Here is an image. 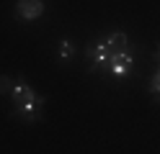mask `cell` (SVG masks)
<instances>
[{"label": "cell", "mask_w": 160, "mask_h": 154, "mask_svg": "<svg viewBox=\"0 0 160 154\" xmlns=\"http://www.w3.org/2000/svg\"><path fill=\"white\" fill-rule=\"evenodd\" d=\"M31 98H36V92L26 85V82H16V87H13V92H11V100H13V108H18V105H23L26 100H31Z\"/></svg>", "instance_id": "6"}, {"label": "cell", "mask_w": 160, "mask_h": 154, "mask_svg": "<svg viewBox=\"0 0 160 154\" xmlns=\"http://www.w3.org/2000/svg\"><path fill=\"white\" fill-rule=\"evenodd\" d=\"M158 59H160V46H158Z\"/></svg>", "instance_id": "10"}, {"label": "cell", "mask_w": 160, "mask_h": 154, "mask_svg": "<svg viewBox=\"0 0 160 154\" xmlns=\"http://www.w3.org/2000/svg\"><path fill=\"white\" fill-rule=\"evenodd\" d=\"M103 41H106V46H108L111 54H119V51H127L129 49V41H127L124 31H111L108 36H103Z\"/></svg>", "instance_id": "5"}, {"label": "cell", "mask_w": 160, "mask_h": 154, "mask_svg": "<svg viewBox=\"0 0 160 154\" xmlns=\"http://www.w3.org/2000/svg\"><path fill=\"white\" fill-rule=\"evenodd\" d=\"M44 103H47V98L36 95V98H31V100H26L23 105L11 108V116H23V118H28V121H36V118H42V108H44Z\"/></svg>", "instance_id": "4"}, {"label": "cell", "mask_w": 160, "mask_h": 154, "mask_svg": "<svg viewBox=\"0 0 160 154\" xmlns=\"http://www.w3.org/2000/svg\"><path fill=\"white\" fill-rule=\"evenodd\" d=\"M44 16V0H18L16 3V18L18 21H36Z\"/></svg>", "instance_id": "3"}, {"label": "cell", "mask_w": 160, "mask_h": 154, "mask_svg": "<svg viewBox=\"0 0 160 154\" xmlns=\"http://www.w3.org/2000/svg\"><path fill=\"white\" fill-rule=\"evenodd\" d=\"M150 92H152V95L160 100V77H158V75H155L152 80H150Z\"/></svg>", "instance_id": "9"}, {"label": "cell", "mask_w": 160, "mask_h": 154, "mask_svg": "<svg viewBox=\"0 0 160 154\" xmlns=\"http://www.w3.org/2000/svg\"><path fill=\"white\" fill-rule=\"evenodd\" d=\"M106 67H108V72H111L114 77H119V80H124L129 72H132V67H134V57H132V51H119V54H111L108 57V62H106Z\"/></svg>", "instance_id": "2"}, {"label": "cell", "mask_w": 160, "mask_h": 154, "mask_svg": "<svg viewBox=\"0 0 160 154\" xmlns=\"http://www.w3.org/2000/svg\"><path fill=\"white\" fill-rule=\"evenodd\" d=\"M75 44L70 39H62L59 41V46H57V59L62 62V64H67V62H72V57H75Z\"/></svg>", "instance_id": "7"}, {"label": "cell", "mask_w": 160, "mask_h": 154, "mask_svg": "<svg viewBox=\"0 0 160 154\" xmlns=\"http://www.w3.org/2000/svg\"><path fill=\"white\" fill-rule=\"evenodd\" d=\"M16 87V80L8 77V75H0V95H11Z\"/></svg>", "instance_id": "8"}, {"label": "cell", "mask_w": 160, "mask_h": 154, "mask_svg": "<svg viewBox=\"0 0 160 154\" xmlns=\"http://www.w3.org/2000/svg\"><path fill=\"white\" fill-rule=\"evenodd\" d=\"M85 57H88V72H98V69L106 67L108 57H111V51H108V46H106L103 39H96V41H91V44H88Z\"/></svg>", "instance_id": "1"}, {"label": "cell", "mask_w": 160, "mask_h": 154, "mask_svg": "<svg viewBox=\"0 0 160 154\" xmlns=\"http://www.w3.org/2000/svg\"><path fill=\"white\" fill-rule=\"evenodd\" d=\"M158 77H160V69H158Z\"/></svg>", "instance_id": "11"}]
</instances>
